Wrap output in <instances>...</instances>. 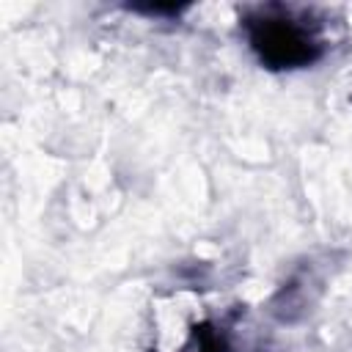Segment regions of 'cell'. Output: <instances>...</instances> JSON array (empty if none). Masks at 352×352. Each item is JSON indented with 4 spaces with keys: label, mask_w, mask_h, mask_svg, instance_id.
Instances as JSON below:
<instances>
[{
    "label": "cell",
    "mask_w": 352,
    "mask_h": 352,
    "mask_svg": "<svg viewBox=\"0 0 352 352\" xmlns=\"http://www.w3.org/2000/svg\"><path fill=\"white\" fill-rule=\"evenodd\" d=\"M151 352H234L231 314L201 289L182 286L151 302Z\"/></svg>",
    "instance_id": "obj_1"
},
{
    "label": "cell",
    "mask_w": 352,
    "mask_h": 352,
    "mask_svg": "<svg viewBox=\"0 0 352 352\" xmlns=\"http://www.w3.org/2000/svg\"><path fill=\"white\" fill-rule=\"evenodd\" d=\"M250 50L267 69H302L322 58L324 44L316 25L283 6H264L245 16L242 22Z\"/></svg>",
    "instance_id": "obj_2"
}]
</instances>
